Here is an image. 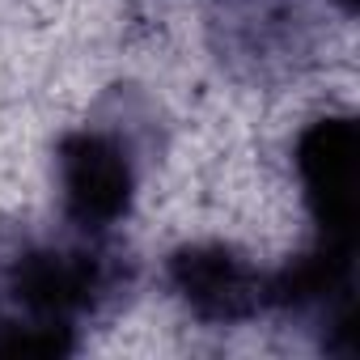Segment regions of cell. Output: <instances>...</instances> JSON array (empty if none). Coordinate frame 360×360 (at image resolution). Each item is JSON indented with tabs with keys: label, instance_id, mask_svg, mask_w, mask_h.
<instances>
[{
	"label": "cell",
	"instance_id": "6da1fadb",
	"mask_svg": "<svg viewBox=\"0 0 360 360\" xmlns=\"http://www.w3.org/2000/svg\"><path fill=\"white\" fill-rule=\"evenodd\" d=\"M297 178L318 238L356 242L360 217V131L352 115H322L297 140Z\"/></svg>",
	"mask_w": 360,
	"mask_h": 360
},
{
	"label": "cell",
	"instance_id": "7a4b0ae2",
	"mask_svg": "<svg viewBox=\"0 0 360 360\" xmlns=\"http://www.w3.org/2000/svg\"><path fill=\"white\" fill-rule=\"evenodd\" d=\"M56 165H60L64 212L72 225L102 233L131 212L136 169L127 148H119V140L102 131H72L60 140Z\"/></svg>",
	"mask_w": 360,
	"mask_h": 360
},
{
	"label": "cell",
	"instance_id": "3957f363",
	"mask_svg": "<svg viewBox=\"0 0 360 360\" xmlns=\"http://www.w3.org/2000/svg\"><path fill=\"white\" fill-rule=\"evenodd\" d=\"M165 276L178 301L200 322L233 326L263 309V276L233 246H221V242L178 246L165 263Z\"/></svg>",
	"mask_w": 360,
	"mask_h": 360
},
{
	"label": "cell",
	"instance_id": "277c9868",
	"mask_svg": "<svg viewBox=\"0 0 360 360\" xmlns=\"http://www.w3.org/2000/svg\"><path fill=\"white\" fill-rule=\"evenodd\" d=\"M106 288H110V271L89 250L34 246V250H22L9 267L13 301L22 305L26 318H43V322L72 326V318L94 309Z\"/></svg>",
	"mask_w": 360,
	"mask_h": 360
},
{
	"label": "cell",
	"instance_id": "5b68a950",
	"mask_svg": "<svg viewBox=\"0 0 360 360\" xmlns=\"http://www.w3.org/2000/svg\"><path fill=\"white\" fill-rule=\"evenodd\" d=\"M77 347L68 322L13 318L0 322V356H68Z\"/></svg>",
	"mask_w": 360,
	"mask_h": 360
},
{
	"label": "cell",
	"instance_id": "8992f818",
	"mask_svg": "<svg viewBox=\"0 0 360 360\" xmlns=\"http://www.w3.org/2000/svg\"><path fill=\"white\" fill-rule=\"evenodd\" d=\"M339 5H343V13H356V9H360V0H339Z\"/></svg>",
	"mask_w": 360,
	"mask_h": 360
}]
</instances>
